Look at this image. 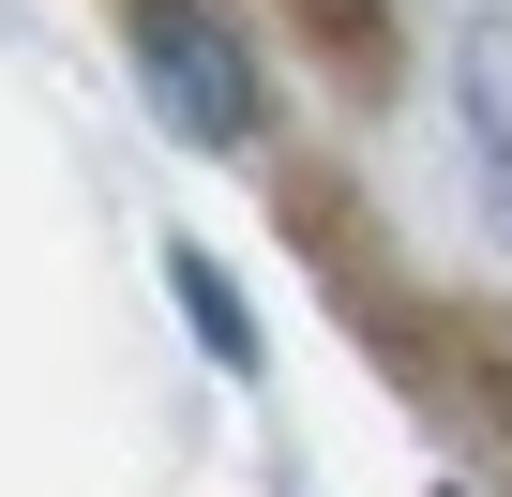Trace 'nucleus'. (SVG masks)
Masks as SVG:
<instances>
[{"label":"nucleus","instance_id":"2","mask_svg":"<svg viewBox=\"0 0 512 497\" xmlns=\"http://www.w3.org/2000/svg\"><path fill=\"white\" fill-rule=\"evenodd\" d=\"M181 317L211 332V362H256V332H241V302H226V272H196V257H181Z\"/></svg>","mask_w":512,"mask_h":497},{"label":"nucleus","instance_id":"1","mask_svg":"<svg viewBox=\"0 0 512 497\" xmlns=\"http://www.w3.org/2000/svg\"><path fill=\"white\" fill-rule=\"evenodd\" d=\"M136 46H151V76H166V121H181V136H211V151H226V136L256 121L241 46H226L211 16H181V0H136Z\"/></svg>","mask_w":512,"mask_h":497}]
</instances>
